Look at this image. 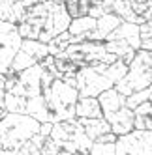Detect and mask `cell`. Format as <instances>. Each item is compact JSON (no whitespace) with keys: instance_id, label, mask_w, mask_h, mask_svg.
Returning a JSON list of instances; mask_svg holds the SVG:
<instances>
[{"instance_id":"cell-1","label":"cell","mask_w":152,"mask_h":155,"mask_svg":"<svg viewBox=\"0 0 152 155\" xmlns=\"http://www.w3.org/2000/svg\"><path fill=\"white\" fill-rule=\"evenodd\" d=\"M71 17L66 13L64 4H55L53 0H41L26 8V12L17 25V32L23 39H38L49 43L60 32L68 30Z\"/></svg>"},{"instance_id":"cell-2","label":"cell","mask_w":152,"mask_h":155,"mask_svg":"<svg viewBox=\"0 0 152 155\" xmlns=\"http://www.w3.org/2000/svg\"><path fill=\"white\" fill-rule=\"evenodd\" d=\"M8 112L28 114L38 121H49L47 105L41 94V68L34 64L23 69L17 77V82L4 95Z\"/></svg>"},{"instance_id":"cell-3","label":"cell","mask_w":152,"mask_h":155,"mask_svg":"<svg viewBox=\"0 0 152 155\" xmlns=\"http://www.w3.org/2000/svg\"><path fill=\"white\" fill-rule=\"evenodd\" d=\"M128 65L116 58L113 64H98L81 68L75 73V88L79 97H98L102 92L113 88L124 77Z\"/></svg>"},{"instance_id":"cell-4","label":"cell","mask_w":152,"mask_h":155,"mask_svg":"<svg viewBox=\"0 0 152 155\" xmlns=\"http://www.w3.org/2000/svg\"><path fill=\"white\" fill-rule=\"evenodd\" d=\"M41 121L28 114L8 112L0 118V138H2V155H17V150L40 131Z\"/></svg>"},{"instance_id":"cell-5","label":"cell","mask_w":152,"mask_h":155,"mask_svg":"<svg viewBox=\"0 0 152 155\" xmlns=\"http://www.w3.org/2000/svg\"><path fill=\"white\" fill-rule=\"evenodd\" d=\"M41 94L47 105L51 124L75 118V103L79 99L75 86L64 82L62 79H53L47 86L41 88Z\"/></svg>"},{"instance_id":"cell-6","label":"cell","mask_w":152,"mask_h":155,"mask_svg":"<svg viewBox=\"0 0 152 155\" xmlns=\"http://www.w3.org/2000/svg\"><path fill=\"white\" fill-rule=\"evenodd\" d=\"M49 138L55 142L58 155H73V153L88 155V150L92 146V140L86 137L77 118L55 121L51 127Z\"/></svg>"},{"instance_id":"cell-7","label":"cell","mask_w":152,"mask_h":155,"mask_svg":"<svg viewBox=\"0 0 152 155\" xmlns=\"http://www.w3.org/2000/svg\"><path fill=\"white\" fill-rule=\"evenodd\" d=\"M148 86H152V51L139 49L135 51L133 60L128 64L124 77L115 84V90L122 95H130Z\"/></svg>"},{"instance_id":"cell-8","label":"cell","mask_w":152,"mask_h":155,"mask_svg":"<svg viewBox=\"0 0 152 155\" xmlns=\"http://www.w3.org/2000/svg\"><path fill=\"white\" fill-rule=\"evenodd\" d=\"M57 56L68 58L75 62L79 68H88V65H98V64H113L116 60L115 54L107 52L103 41H81V43H70L62 52Z\"/></svg>"},{"instance_id":"cell-9","label":"cell","mask_w":152,"mask_h":155,"mask_svg":"<svg viewBox=\"0 0 152 155\" xmlns=\"http://www.w3.org/2000/svg\"><path fill=\"white\" fill-rule=\"evenodd\" d=\"M152 129H132L115 140V155H150Z\"/></svg>"},{"instance_id":"cell-10","label":"cell","mask_w":152,"mask_h":155,"mask_svg":"<svg viewBox=\"0 0 152 155\" xmlns=\"http://www.w3.org/2000/svg\"><path fill=\"white\" fill-rule=\"evenodd\" d=\"M49 54V47L47 43H41L38 39H23L21 41V47L15 52V56L9 64L8 71H13V73H21L23 69L30 68V65L38 64L41 58H45Z\"/></svg>"},{"instance_id":"cell-11","label":"cell","mask_w":152,"mask_h":155,"mask_svg":"<svg viewBox=\"0 0 152 155\" xmlns=\"http://www.w3.org/2000/svg\"><path fill=\"white\" fill-rule=\"evenodd\" d=\"M23 38L17 32V25H12L8 21H0V73H6L12 64L15 52L21 47Z\"/></svg>"},{"instance_id":"cell-12","label":"cell","mask_w":152,"mask_h":155,"mask_svg":"<svg viewBox=\"0 0 152 155\" xmlns=\"http://www.w3.org/2000/svg\"><path fill=\"white\" fill-rule=\"evenodd\" d=\"M107 120V124H109L111 127V133H115V135H124V133L132 131L133 129V110L130 107H120L118 110H115V112L103 116Z\"/></svg>"},{"instance_id":"cell-13","label":"cell","mask_w":152,"mask_h":155,"mask_svg":"<svg viewBox=\"0 0 152 155\" xmlns=\"http://www.w3.org/2000/svg\"><path fill=\"white\" fill-rule=\"evenodd\" d=\"M120 23H122L120 17H116L113 13H103L102 17L96 19V26L92 32H88L85 36V41H103Z\"/></svg>"},{"instance_id":"cell-14","label":"cell","mask_w":152,"mask_h":155,"mask_svg":"<svg viewBox=\"0 0 152 155\" xmlns=\"http://www.w3.org/2000/svg\"><path fill=\"white\" fill-rule=\"evenodd\" d=\"M102 107L98 97H79L75 103V118H102Z\"/></svg>"},{"instance_id":"cell-15","label":"cell","mask_w":152,"mask_h":155,"mask_svg":"<svg viewBox=\"0 0 152 155\" xmlns=\"http://www.w3.org/2000/svg\"><path fill=\"white\" fill-rule=\"evenodd\" d=\"M77 120H79V124L83 125L86 137H88L90 140H94L100 135H103V133H109L111 131L109 124H107V120L103 116L102 118H77Z\"/></svg>"},{"instance_id":"cell-16","label":"cell","mask_w":152,"mask_h":155,"mask_svg":"<svg viewBox=\"0 0 152 155\" xmlns=\"http://www.w3.org/2000/svg\"><path fill=\"white\" fill-rule=\"evenodd\" d=\"M133 129H152V105L143 101L133 108Z\"/></svg>"},{"instance_id":"cell-17","label":"cell","mask_w":152,"mask_h":155,"mask_svg":"<svg viewBox=\"0 0 152 155\" xmlns=\"http://www.w3.org/2000/svg\"><path fill=\"white\" fill-rule=\"evenodd\" d=\"M96 26V19L90 17V15H85V17H77V19H71L70 21V26H68V32L71 36H86L88 32H92Z\"/></svg>"},{"instance_id":"cell-18","label":"cell","mask_w":152,"mask_h":155,"mask_svg":"<svg viewBox=\"0 0 152 155\" xmlns=\"http://www.w3.org/2000/svg\"><path fill=\"white\" fill-rule=\"evenodd\" d=\"M64 8H66V13L71 19L85 17V15H88L90 0H64Z\"/></svg>"},{"instance_id":"cell-19","label":"cell","mask_w":152,"mask_h":155,"mask_svg":"<svg viewBox=\"0 0 152 155\" xmlns=\"http://www.w3.org/2000/svg\"><path fill=\"white\" fill-rule=\"evenodd\" d=\"M71 43V34L68 30H64L60 32L58 36H55L49 43H47V47H49V54H53V56H57L58 52H62L64 49H66L68 45Z\"/></svg>"},{"instance_id":"cell-20","label":"cell","mask_w":152,"mask_h":155,"mask_svg":"<svg viewBox=\"0 0 152 155\" xmlns=\"http://www.w3.org/2000/svg\"><path fill=\"white\" fill-rule=\"evenodd\" d=\"M139 49L152 51V21L139 25Z\"/></svg>"},{"instance_id":"cell-21","label":"cell","mask_w":152,"mask_h":155,"mask_svg":"<svg viewBox=\"0 0 152 155\" xmlns=\"http://www.w3.org/2000/svg\"><path fill=\"white\" fill-rule=\"evenodd\" d=\"M150 94H152L150 86L143 88V90H137V92H132L130 95H126V107H130L133 110L137 105H141L143 101H150Z\"/></svg>"},{"instance_id":"cell-22","label":"cell","mask_w":152,"mask_h":155,"mask_svg":"<svg viewBox=\"0 0 152 155\" xmlns=\"http://www.w3.org/2000/svg\"><path fill=\"white\" fill-rule=\"evenodd\" d=\"M90 155H115V142H98L92 140V146L88 150Z\"/></svg>"},{"instance_id":"cell-23","label":"cell","mask_w":152,"mask_h":155,"mask_svg":"<svg viewBox=\"0 0 152 155\" xmlns=\"http://www.w3.org/2000/svg\"><path fill=\"white\" fill-rule=\"evenodd\" d=\"M130 8L135 15H143L145 12L152 9V2H130Z\"/></svg>"},{"instance_id":"cell-24","label":"cell","mask_w":152,"mask_h":155,"mask_svg":"<svg viewBox=\"0 0 152 155\" xmlns=\"http://www.w3.org/2000/svg\"><path fill=\"white\" fill-rule=\"evenodd\" d=\"M4 95H6V90H0V118H4L8 114V108H6V103H4Z\"/></svg>"},{"instance_id":"cell-25","label":"cell","mask_w":152,"mask_h":155,"mask_svg":"<svg viewBox=\"0 0 152 155\" xmlns=\"http://www.w3.org/2000/svg\"><path fill=\"white\" fill-rule=\"evenodd\" d=\"M103 0H90V6H96V4H102Z\"/></svg>"},{"instance_id":"cell-26","label":"cell","mask_w":152,"mask_h":155,"mask_svg":"<svg viewBox=\"0 0 152 155\" xmlns=\"http://www.w3.org/2000/svg\"><path fill=\"white\" fill-rule=\"evenodd\" d=\"M55 4H64V0H53Z\"/></svg>"},{"instance_id":"cell-27","label":"cell","mask_w":152,"mask_h":155,"mask_svg":"<svg viewBox=\"0 0 152 155\" xmlns=\"http://www.w3.org/2000/svg\"><path fill=\"white\" fill-rule=\"evenodd\" d=\"M0 155H2V138H0Z\"/></svg>"}]
</instances>
